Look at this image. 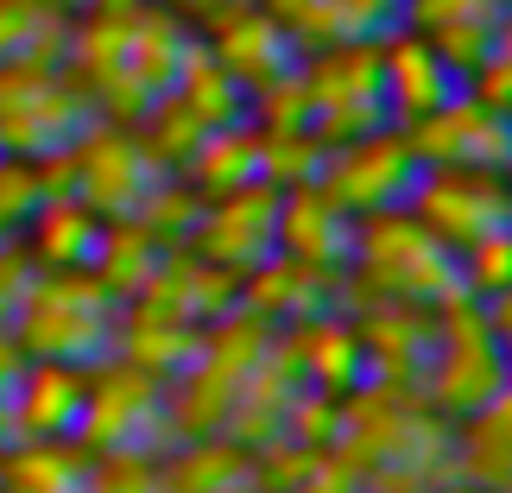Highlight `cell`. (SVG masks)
Listing matches in <instances>:
<instances>
[{
    "instance_id": "6da1fadb",
    "label": "cell",
    "mask_w": 512,
    "mask_h": 493,
    "mask_svg": "<svg viewBox=\"0 0 512 493\" xmlns=\"http://www.w3.org/2000/svg\"><path fill=\"white\" fill-rule=\"evenodd\" d=\"M70 83L83 89V102H102L108 114H146L159 95L177 83L190 57V32L177 26L171 7H146V0H127V7H102L83 32L70 38Z\"/></svg>"
},
{
    "instance_id": "d6986e66",
    "label": "cell",
    "mask_w": 512,
    "mask_h": 493,
    "mask_svg": "<svg viewBox=\"0 0 512 493\" xmlns=\"http://www.w3.org/2000/svg\"><path fill=\"white\" fill-rule=\"evenodd\" d=\"M13 392H19V361L0 354V437H13Z\"/></svg>"
},
{
    "instance_id": "5bb4252c",
    "label": "cell",
    "mask_w": 512,
    "mask_h": 493,
    "mask_svg": "<svg viewBox=\"0 0 512 493\" xmlns=\"http://www.w3.org/2000/svg\"><path fill=\"white\" fill-rule=\"evenodd\" d=\"M506 7H512V0H405L399 26L430 38L443 64L456 76H468L487 57V45H494V26H500Z\"/></svg>"
},
{
    "instance_id": "e0dca14e",
    "label": "cell",
    "mask_w": 512,
    "mask_h": 493,
    "mask_svg": "<svg viewBox=\"0 0 512 493\" xmlns=\"http://www.w3.org/2000/svg\"><path fill=\"white\" fill-rule=\"evenodd\" d=\"M468 95H481L487 108L512 114V7L500 13V26H494V45H487V57H481L475 70H468Z\"/></svg>"
},
{
    "instance_id": "277c9868",
    "label": "cell",
    "mask_w": 512,
    "mask_h": 493,
    "mask_svg": "<svg viewBox=\"0 0 512 493\" xmlns=\"http://www.w3.org/2000/svg\"><path fill=\"white\" fill-rule=\"evenodd\" d=\"M89 102L70 76H51L32 57H0V152L13 159H51L83 140Z\"/></svg>"
},
{
    "instance_id": "ac0fdd59",
    "label": "cell",
    "mask_w": 512,
    "mask_h": 493,
    "mask_svg": "<svg viewBox=\"0 0 512 493\" xmlns=\"http://www.w3.org/2000/svg\"><path fill=\"white\" fill-rule=\"evenodd\" d=\"M481 310H487V323H494L500 348H506V361H512V285H506V291H494V298H487Z\"/></svg>"
},
{
    "instance_id": "8fae6325",
    "label": "cell",
    "mask_w": 512,
    "mask_h": 493,
    "mask_svg": "<svg viewBox=\"0 0 512 493\" xmlns=\"http://www.w3.org/2000/svg\"><path fill=\"white\" fill-rule=\"evenodd\" d=\"M64 159L76 165V203H89V209L127 215L159 196V190H146L159 177V152L140 133H89V140L64 146Z\"/></svg>"
},
{
    "instance_id": "7c38bea8",
    "label": "cell",
    "mask_w": 512,
    "mask_h": 493,
    "mask_svg": "<svg viewBox=\"0 0 512 493\" xmlns=\"http://www.w3.org/2000/svg\"><path fill=\"white\" fill-rule=\"evenodd\" d=\"M380 76H386V102H392V121H418V114L443 108L456 95L462 76L437 57L430 38H418L411 26H392L380 38Z\"/></svg>"
},
{
    "instance_id": "7a4b0ae2",
    "label": "cell",
    "mask_w": 512,
    "mask_h": 493,
    "mask_svg": "<svg viewBox=\"0 0 512 493\" xmlns=\"http://www.w3.org/2000/svg\"><path fill=\"white\" fill-rule=\"evenodd\" d=\"M348 260L361 266V279L392 304H456L462 298V260L405 203L361 215Z\"/></svg>"
},
{
    "instance_id": "ffe728a7",
    "label": "cell",
    "mask_w": 512,
    "mask_h": 493,
    "mask_svg": "<svg viewBox=\"0 0 512 493\" xmlns=\"http://www.w3.org/2000/svg\"><path fill=\"white\" fill-rule=\"evenodd\" d=\"M165 7H171V13H203V19H209V13L234 7V0H165Z\"/></svg>"
},
{
    "instance_id": "ba28073f",
    "label": "cell",
    "mask_w": 512,
    "mask_h": 493,
    "mask_svg": "<svg viewBox=\"0 0 512 493\" xmlns=\"http://www.w3.org/2000/svg\"><path fill=\"white\" fill-rule=\"evenodd\" d=\"M418 152L399 127H373L361 140H342L323 152V171L317 184L336 196L348 215H373V209H399L411 184H418Z\"/></svg>"
},
{
    "instance_id": "8992f818",
    "label": "cell",
    "mask_w": 512,
    "mask_h": 493,
    "mask_svg": "<svg viewBox=\"0 0 512 493\" xmlns=\"http://www.w3.org/2000/svg\"><path fill=\"white\" fill-rule=\"evenodd\" d=\"M405 209L449 253H462V247L487 241V234L512 228V184H506V171H481V165H424Z\"/></svg>"
},
{
    "instance_id": "2e32d148",
    "label": "cell",
    "mask_w": 512,
    "mask_h": 493,
    "mask_svg": "<svg viewBox=\"0 0 512 493\" xmlns=\"http://www.w3.org/2000/svg\"><path fill=\"white\" fill-rule=\"evenodd\" d=\"M468 475H494L512 481V386H500L481 411H468V437H462Z\"/></svg>"
},
{
    "instance_id": "4fadbf2b",
    "label": "cell",
    "mask_w": 512,
    "mask_h": 493,
    "mask_svg": "<svg viewBox=\"0 0 512 493\" xmlns=\"http://www.w3.org/2000/svg\"><path fill=\"white\" fill-rule=\"evenodd\" d=\"M266 7L285 19V32L304 51L367 45V38H386L405 19V0H266Z\"/></svg>"
},
{
    "instance_id": "30bf717a",
    "label": "cell",
    "mask_w": 512,
    "mask_h": 493,
    "mask_svg": "<svg viewBox=\"0 0 512 493\" xmlns=\"http://www.w3.org/2000/svg\"><path fill=\"white\" fill-rule=\"evenodd\" d=\"M411 152L418 165H481V171H506V152H512V114L487 108L481 95L456 89L443 108H430L411 121Z\"/></svg>"
},
{
    "instance_id": "52a82bcc",
    "label": "cell",
    "mask_w": 512,
    "mask_h": 493,
    "mask_svg": "<svg viewBox=\"0 0 512 493\" xmlns=\"http://www.w3.org/2000/svg\"><path fill=\"white\" fill-rule=\"evenodd\" d=\"M506 380H512V361H506L494 323H487V310L462 304V298L443 304L437 348H430V367H424L430 399H443L449 411H481Z\"/></svg>"
},
{
    "instance_id": "9a60e30c",
    "label": "cell",
    "mask_w": 512,
    "mask_h": 493,
    "mask_svg": "<svg viewBox=\"0 0 512 493\" xmlns=\"http://www.w3.org/2000/svg\"><path fill=\"white\" fill-rule=\"evenodd\" d=\"M83 367L70 361H38L32 373H19L13 392V437H64L83 418Z\"/></svg>"
},
{
    "instance_id": "3957f363",
    "label": "cell",
    "mask_w": 512,
    "mask_h": 493,
    "mask_svg": "<svg viewBox=\"0 0 512 493\" xmlns=\"http://www.w3.org/2000/svg\"><path fill=\"white\" fill-rule=\"evenodd\" d=\"M13 323L38 361H102L114 342V291L102 279H83L76 266H51L45 279H26Z\"/></svg>"
},
{
    "instance_id": "5b68a950",
    "label": "cell",
    "mask_w": 512,
    "mask_h": 493,
    "mask_svg": "<svg viewBox=\"0 0 512 493\" xmlns=\"http://www.w3.org/2000/svg\"><path fill=\"white\" fill-rule=\"evenodd\" d=\"M304 95H310V133L323 146L361 140L373 127H392L386 76H380V38L367 45H323L304 64Z\"/></svg>"
},
{
    "instance_id": "9c48e42d",
    "label": "cell",
    "mask_w": 512,
    "mask_h": 493,
    "mask_svg": "<svg viewBox=\"0 0 512 493\" xmlns=\"http://www.w3.org/2000/svg\"><path fill=\"white\" fill-rule=\"evenodd\" d=\"M203 51H209L247 95H260L266 83L291 76V70H298V57H304V45L285 32V19L272 13L266 0H234V7L209 13V45H203Z\"/></svg>"
}]
</instances>
